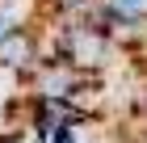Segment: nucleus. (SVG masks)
Masks as SVG:
<instances>
[{"instance_id":"1","label":"nucleus","mask_w":147,"mask_h":143,"mask_svg":"<svg viewBox=\"0 0 147 143\" xmlns=\"http://www.w3.org/2000/svg\"><path fill=\"white\" fill-rule=\"evenodd\" d=\"M84 80L88 76H80L76 67L63 63V59H42L30 76H21V93L25 97H38V101H67Z\"/></svg>"},{"instance_id":"2","label":"nucleus","mask_w":147,"mask_h":143,"mask_svg":"<svg viewBox=\"0 0 147 143\" xmlns=\"http://www.w3.org/2000/svg\"><path fill=\"white\" fill-rule=\"evenodd\" d=\"M42 63V30L38 25H13L9 34H0V72H17L30 76Z\"/></svg>"},{"instance_id":"3","label":"nucleus","mask_w":147,"mask_h":143,"mask_svg":"<svg viewBox=\"0 0 147 143\" xmlns=\"http://www.w3.org/2000/svg\"><path fill=\"white\" fill-rule=\"evenodd\" d=\"M13 25H21V21H17V13H13L9 4H4V0H0V34H9Z\"/></svg>"}]
</instances>
